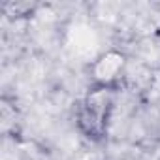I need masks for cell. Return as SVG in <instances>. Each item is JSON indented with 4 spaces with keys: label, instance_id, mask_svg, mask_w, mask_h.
I'll return each instance as SVG.
<instances>
[{
    "label": "cell",
    "instance_id": "6da1fadb",
    "mask_svg": "<svg viewBox=\"0 0 160 160\" xmlns=\"http://www.w3.org/2000/svg\"><path fill=\"white\" fill-rule=\"evenodd\" d=\"M113 94L115 92L109 87H94L83 100L79 109V124L89 138L104 136L113 106Z\"/></svg>",
    "mask_w": 160,
    "mask_h": 160
},
{
    "label": "cell",
    "instance_id": "7a4b0ae2",
    "mask_svg": "<svg viewBox=\"0 0 160 160\" xmlns=\"http://www.w3.org/2000/svg\"><path fill=\"white\" fill-rule=\"evenodd\" d=\"M124 55L119 51H108L102 57H98L92 64V79L96 87H109L115 89L117 79L124 73Z\"/></svg>",
    "mask_w": 160,
    "mask_h": 160
}]
</instances>
